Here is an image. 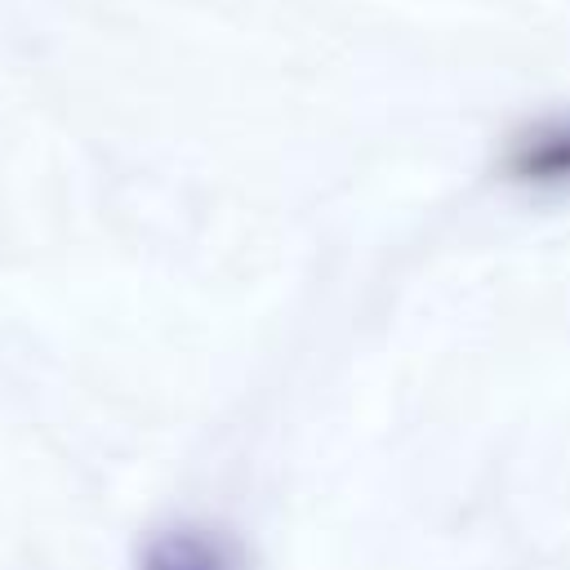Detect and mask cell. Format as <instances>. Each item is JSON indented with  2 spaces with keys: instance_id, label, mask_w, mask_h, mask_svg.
I'll list each match as a JSON object with an SVG mask.
<instances>
[{
  "instance_id": "obj_1",
  "label": "cell",
  "mask_w": 570,
  "mask_h": 570,
  "mask_svg": "<svg viewBox=\"0 0 570 570\" xmlns=\"http://www.w3.org/2000/svg\"><path fill=\"white\" fill-rule=\"evenodd\" d=\"M503 174L530 191H570V116L525 125L503 156Z\"/></svg>"
},
{
  "instance_id": "obj_2",
  "label": "cell",
  "mask_w": 570,
  "mask_h": 570,
  "mask_svg": "<svg viewBox=\"0 0 570 570\" xmlns=\"http://www.w3.org/2000/svg\"><path fill=\"white\" fill-rule=\"evenodd\" d=\"M138 570H245L236 543L209 525H165L147 539Z\"/></svg>"
}]
</instances>
